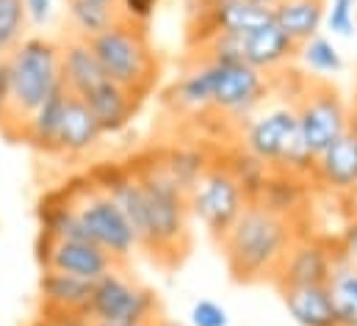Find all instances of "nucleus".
<instances>
[{
    "label": "nucleus",
    "instance_id": "f257e3e1",
    "mask_svg": "<svg viewBox=\"0 0 357 326\" xmlns=\"http://www.w3.org/2000/svg\"><path fill=\"white\" fill-rule=\"evenodd\" d=\"M296 222L274 216L258 202H250L236 224L219 238L222 257L236 282H274L282 260L299 238Z\"/></svg>",
    "mask_w": 357,
    "mask_h": 326
},
{
    "label": "nucleus",
    "instance_id": "f03ea898",
    "mask_svg": "<svg viewBox=\"0 0 357 326\" xmlns=\"http://www.w3.org/2000/svg\"><path fill=\"white\" fill-rule=\"evenodd\" d=\"M136 171L144 202H147V227H150V246L147 254L161 265H178L185 257L191 233H188V199L167 174L161 155H142L130 161Z\"/></svg>",
    "mask_w": 357,
    "mask_h": 326
},
{
    "label": "nucleus",
    "instance_id": "7ed1b4c3",
    "mask_svg": "<svg viewBox=\"0 0 357 326\" xmlns=\"http://www.w3.org/2000/svg\"><path fill=\"white\" fill-rule=\"evenodd\" d=\"M11 75V122L3 130L6 139L17 141L22 122L61 86V47L47 36H25L8 56Z\"/></svg>",
    "mask_w": 357,
    "mask_h": 326
},
{
    "label": "nucleus",
    "instance_id": "20e7f679",
    "mask_svg": "<svg viewBox=\"0 0 357 326\" xmlns=\"http://www.w3.org/2000/svg\"><path fill=\"white\" fill-rule=\"evenodd\" d=\"M89 45L102 72L116 86H122L142 102L150 97V91L158 83L161 64H158V56L150 45V33L144 25L119 20L114 28L89 39Z\"/></svg>",
    "mask_w": 357,
    "mask_h": 326
},
{
    "label": "nucleus",
    "instance_id": "39448f33",
    "mask_svg": "<svg viewBox=\"0 0 357 326\" xmlns=\"http://www.w3.org/2000/svg\"><path fill=\"white\" fill-rule=\"evenodd\" d=\"M64 188H67V196H70L75 213L81 216V222L86 227L91 244L105 249L119 265H125L130 260V254L139 249V241H136V233L128 224L122 208L105 191H100L86 174L81 180H73Z\"/></svg>",
    "mask_w": 357,
    "mask_h": 326
},
{
    "label": "nucleus",
    "instance_id": "423d86ee",
    "mask_svg": "<svg viewBox=\"0 0 357 326\" xmlns=\"http://www.w3.org/2000/svg\"><path fill=\"white\" fill-rule=\"evenodd\" d=\"M94 326H142L158 321L155 293L133 279L125 265H116L91 285L89 307L84 313Z\"/></svg>",
    "mask_w": 357,
    "mask_h": 326
},
{
    "label": "nucleus",
    "instance_id": "0eeeda50",
    "mask_svg": "<svg viewBox=\"0 0 357 326\" xmlns=\"http://www.w3.org/2000/svg\"><path fill=\"white\" fill-rule=\"evenodd\" d=\"M294 111L296 127L316 155L349 133V102L330 83H305L294 97Z\"/></svg>",
    "mask_w": 357,
    "mask_h": 326
},
{
    "label": "nucleus",
    "instance_id": "6e6552de",
    "mask_svg": "<svg viewBox=\"0 0 357 326\" xmlns=\"http://www.w3.org/2000/svg\"><path fill=\"white\" fill-rule=\"evenodd\" d=\"M188 213L219 241L250 205L241 185L225 169V163H211V169L197 180V185L185 194Z\"/></svg>",
    "mask_w": 357,
    "mask_h": 326
},
{
    "label": "nucleus",
    "instance_id": "1a4fd4ad",
    "mask_svg": "<svg viewBox=\"0 0 357 326\" xmlns=\"http://www.w3.org/2000/svg\"><path fill=\"white\" fill-rule=\"evenodd\" d=\"M268 75L250 64H213V102L211 114L227 122H247L268 100Z\"/></svg>",
    "mask_w": 357,
    "mask_h": 326
},
{
    "label": "nucleus",
    "instance_id": "9d476101",
    "mask_svg": "<svg viewBox=\"0 0 357 326\" xmlns=\"http://www.w3.org/2000/svg\"><path fill=\"white\" fill-rule=\"evenodd\" d=\"M296 111L294 102L282 105H266L258 108L244 125H241V147L252 153L258 161L274 169L277 158L282 155L285 144L296 136Z\"/></svg>",
    "mask_w": 357,
    "mask_h": 326
},
{
    "label": "nucleus",
    "instance_id": "9b49d317",
    "mask_svg": "<svg viewBox=\"0 0 357 326\" xmlns=\"http://www.w3.org/2000/svg\"><path fill=\"white\" fill-rule=\"evenodd\" d=\"M36 257L42 268H53L86 282H97L100 277H105L108 271H114L119 263L97 244L91 241H50V238H39L36 246Z\"/></svg>",
    "mask_w": 357,
    "mask_h": 326
},
{
    "label": "nucleus",
    "instance_id": "f8f14e48",
    "mask_svg": "<svg viewBox=\"0 0 357 326\" xmlns=\"http://www.w3.org/2000/svg\"><path fill=\"white\" fill-rule=\"evenodd\" d=\"M338 246H330L319 238H296L288 257L282 260L274 285L294 288V285H327L335 265H338Z\"/></svg>",
    "mask_w": 357,
    "mask_h": 326
},
{
    "label": "nucleus",
    "instance_id": "ddd939ff",
    "mask_svg": "<svg viewBox=\"0 0 357 326\" xmlns=\"http://www.w3.org/2000/svg\"><path fill=\"white\" fill-rule=\"evenodd\" d=\"M271 22V8L250 0H202L197 14V28H205L199 47L216 33L244 36L261 25Z\"/></svg>",
    "mask_w": 357,
    "mask_h": 326
},
{
    "label": "nucleus",
    "instance_id": "4468645a",
    "mask_svg": "<svg viewBox=\"0 0 357 326\" xmlns=\"http://www.w3.org/2000/svg\"><path fill=\"white\" fill-rule=\"evenodd\" d=\"M59 47H61V86L73 97L84 100L94 88H100L105 81H111L102 72V67H100V61H97V56H94V50H91L86 39L67 33V36H61Z\"/></svg>",
    "mask_w": 357,
    "mask_h": 326
},
{
    "label": "nucleus",
    "instance_id": "2eb2a0df",
    "mask_svg": "<svg viewBox=\"0 0 357 326\" xmlns=\"http://www.w3.org/2000/svg\"><path fill=\"white\" fill-rule=\"evenodd\" d=\"M102 127L94 119L89 105L81 97H67V108L61 116V130L56 141V155L61 158H86L102 141Z\"/></svg>",
    "mask_w": 357,
    "mask_h": 326
},
{
    "label": "nucleus",
    "instance_id": "dca6fc26",
    "mask_svg": "<svg viewBox=\"0 0 357 326\" xmlns=\"http://www.w3.org/2000/svg\"><path fill=\"white\" fill-rule=\"evenodd\" d=\"M299 47L274 25L266 22L250 33H244V64L255 67L264 75H274L285 70L296 59Z\"/></svg>",
    "mask_w": 357,
    "mask_h": 326
},
{
    "label": "nucleus",
    "instance_id": "f3484780",
    "mask_svg": "<svg viewBox=\"0 0 357 326\" xmlns=\"http://www.w3.org/2000/svg\"><path fill=\"white\" fill-rule=\"evenodd\" d=\"M313 183L335 194H349L357 188V139L344 133L324 153L316 155Z\"/></svg>",
    "mask_w": 357,
    "mask_h": 326
},
{
    "label": "nucleus",
    "instance_id": "a211bd4d",
    "mask_svg": "<svg viewBox=\"0 0 357 326\" xmlns=\"http://www.w3.org/2000/svg\"><path fill=\"white\" fill-rule=\"evenodd\" d=\"M277 290L288 318L296 326H341L327 285H294Z\"/></svg>",
    "mask_w": 357,
    "mask_h": 326
},
{
    "label": "nucleus",
    "instance_id": "6ab92c4d",
    "mask_svg": "<svg viewBox=\"0 0 357 326\" xmlns=\"http://www.w3.org/2000/svg\"><path fill=\"white\" fill-rule=\"evenodd\" d=\"M67 97L70 91L64 86H59L20 127L17 141L28 144L31 150L42 153V155H56V141H59V130H61V116L67 108Z\"/></svg>",
    "mask_w": 357,
    "mask_h": 326
},
{
    "label": "nucleus",
    "instance_id": "aec40b11",
    "mask_svg": "<svg viewBox=\"0 0 357 326\" xmlns=\"http://www.w3.org/2000/svg\"><path fill=\"white\" fill-rule=\"evenodd\" d=\"M36 219H39V238H50V241H89L86 227L81 222V216L75 213L67 188H56L50 194H45L39 199L36 208Z\"/></svg>",
    "mask_w": 357,
    "mask_h": 326
},
{
    "label": "nucleus",
    "instance_id": "412c9836",
    "mask_svg": "<svg viewBox=\"0 0 357 326\" xmlns=\"http://www.w3.org/2000/svg\"><path fill=\"white\" fill-rule=\"evenodd\" d=\"M84 102L89 105V111L100 122L105 136H119L133 122V116L139 114V105H142V100H136L130 91H125L114 81H105L100 88H94L91 94L84 97Z\"/></svg>",
    "mask_w": 357,
    "mask_h": 326
},
{
    "label": "nucleus",
    "instance_id": "4be33fe9",
    "mask_svg": "<svg viewBox=\"0 0 357 326\" xmlns=\"http://www.w3.org/2000/svg\"><path fill=\"white\" fill-rule=\"evenodd\" d=\"M91 285L86 279L53 271V268H42L39 277V302L45 313H75L84 316L89 307Z\"/></svg>",
    "mask_w": 357,
    "mask_h": 326
},
{
    "label": "nucleus",
    "instance_id": "5701e85b",
    "mask_svg": "<svg viewBox=\"0 0 357 326\" xmlns=\"http://www.w3.org/2000/svg\"><path fill=\"white\" fill-rule=\"evenodd\" d=\"M327 0H280L271 8V22L299 47L324 28Z\"/></svg>",
    "mask_w": 357,
    "mask_h": 326
},
{
    "label": "nucleus",
    "instance_id": "b1692460",
    "mask_svg": "<svg viewBox=\"0 0 357 326\" xmlns=\"http://www.w3.org/2000/svg\"><path fill=\"white\" fill-rule=\"evenodd\" d=\"M307 185H310V180H302V177H294L285 171H268L264 191L258 196V205H264L274 216H282V219L299 224V219L307 208V194H310Z\"/></svg>",
    "mask_w": 357,
    "mask_h": 326
},
{
    "label": "nucleus",
    "instance_id": "393cba45",
    "mask_svg": "<svg viewBox=\"0 0 357 326\" xmlns=\"http://www.w3.org/2000/svg\"><path fill=\"white\" fill-rule=\"evenodd\" d=\"M169 102H172L175 111H183V114H211V102H213V64L199 59L172 86Z\"/></svg>",
    "mask_w": 357,
    "mask_h": 326
},
{
    "label": "nucleus",
    "instance_id": "a878e982",
    "mask_svg": "<svg viewBox=\"0 0 357 326\" xmlns=\"http://www.w3.org/2000/svg\"><path fill=\"white\" fill-rule=\"evenodd\" d=\"M161 155V163L167 169V174L172 177V183L178 185L180 191H191L197 185V180L211 169V155L205 147L199 144H180V147H169Z\"/></svg>",
    "mask_w": 357,
    "mask_h": 326
},
{
    "label": "nucleus",
    "instance_id": "bb28decb",
    "mask_svg": "<svg viewBox=\"0 0 357 326\" xmlns=\"http://www.w3.org/2000/svg\"><path fill=\"white\" fill-rule=\"evenodd\" d=\"M67 3V22H70V33L81 36V39H94L102 31L114 28L122 14L116 6H102V3H91V0H64Z\"/></svg>",
    "mask_w": 357,
    "mask_h": 326
},
{
    "label": "nucleus",
    "instance_id": "cd10ccee",
    "mask_svg": "<svg viewBox=\"0 0 357 326\" xmlns=\"http://www.w3.org/2000/svg\"><path fill=\"white\" fill-rule=\"evenodd\" d=\"M225 169L233 174V180L241 185V191H244V196L250 199V202H258V196H261V191H264V183H266L268 177V169L264 161H258L252 153H247L244 147H236L233 153H227L225 158Z\"/></svg>",
    "mask_w": 357,
    "mask_h": 326
},
{
    "label": "nucleus",
    "instance_id": "c85d7f7f",
    "mask_svg": "<svg viewBox=\"0 0 357 326\" xmlns=\"http://www.w3.org/2000/svg\"><path fill=\"white\" fill-rule=\"evenodd\" d=\"M341 326H357V268L338 257V265L327 282Z\"/></svg>",
    "mask_w": 357,
    "mask_h": 326
},
{
    "label": "nucleus",
    "instance_id": "c756f323",
    "mask_svg": "<svg viewBox=\"0 0 357 326\" xmlns=\"http://www.w3.org/2000/svg\"><path fill=\"white\" fill-rule=\"evenodd\" d=\"M296 59H302V64L310 70V72H319V75H338L344 70V56L341 50L327 39V36H313L310 42L299 45V53Z\"/></svg>",
    "mask_w": 357,
    "mask_h": 326
},
{
    "label": "nucleus",
    "instance_id": "7c9ffc66",
    "mask_svg": "<svg viewBox=\"0 0 357 326\" xmlns=\"http://www.w3.org/2000/svg\"><path fill=\"white\" fill-rule=\"evenodd\" d=\"M25 0H0V59H6L28 36Z\"/></svg>",
    "mask_w": 357,
    "mask_h": 326
},
{
    "label": "nucleus",
    "instance_id": "2f4dec72",
    "mask_svg": "<svg viewBox=\"0 0 357 326\" xmlns=\"http://www.w3.org/2000/svg\"><path fill=\"white\" fill-rule=\"evenodd\" d=\"M324 25L333 31V36L352 39V36H355V31H357L355 0H327Z\"/></svg>",
    "mask_w": 357,
    "mask_h": 326
},
{
    "label": "nucleus",
    "instance_id": "473e14b6",
    "mask_svg": "<svg viewBox=\"0 0 357 326\" xmlns=\"http://www.w3.org/2000/svg\"><path fill=\"white\" fill-rule=\"evenodd\" d=\"M191 324L188 326H230V316L222 304L211 302V299H199L191 307Z\"/></svg>",
    "mask_w": 357,
    "mask_h": 326
},
{
    "label": "nucleus",
    "instance_id": "72a5a7b5",
    "mask_svg": "<svg viewBox=\"0 0 357 326\" xmlns=\"http://www.w3.org/2000/svg\"><path fill=\"white\" fill-rule=\"evenodd\" d=\"M161 0H119V14L122 20L128 22H136V25H147L155 14Z\"/></svg>",
    "mask_w": 357,
    "mask_h": 326
},
{
    "label": "nucleus",
    "instance_id": "f704fd0d",
    "mask_svg": "<svg viewBox=\"0 0 357 326\" xmlns=\"http://www.w3.org/2000/svg\"><path fill=\"white\" fill-rule=\"evenodd\" d=\"M11 122V75L8 61L0 59V130H6Z\"/></svg>",
    "mask_w": 357,
    "mask_h": 326
},
{
    "label": "nucleus",
    "instance_id": "c9c22d12",
    "mask_svg": "<svg viewBox=\"0 0 357 326\" xmlns=\"http://www.w3.org/2000/svg\"><path fill=\"white\" fill-rule=\"evenodd\" d=\"M53 6H56V0H25L28 25H33V28L47 25L50 17H53Z\"/></svg>",
    "mask_w": 357,
    "mask_h": 326
},
{
    "label": "nucleus",
    "instance_id": "e433bc0d",
    "mask_svg": "<svg viewBox=\"0 0 357 326\" xmlns=\"http://www.w3.org/2000/svg\"><path fill=\"white\" fill-rule=\"evenodd\" d=\"M338 254L347 265L357 268V216L347 224L344 235H341V244H338Z\"/></svg>",
    "mask_w": 357,
    "mask_h": 326
},
{
    "label": "nucleus",
    "instance_id": "4c0bfd02",
    "mask_svg": "<svg viewBox=\"0 0 357 326\" xmlns=\"http://www.w3.org/2000/svg\"><path fill=\"white\" fill-rule=\"evenodd\" d=\"M33 326H94L86 316H75V313H45Z\"/></svg>",
    "mask_w": 357,
    "mask_h": 326
},
{
    "label": "nucleus",
    "instance_id": "58836bf2",
    "mask_svg": "<svg viewBox=\"0 0 357 326\" xmlns=\"http://www.w3.org/2000/svg\"><path fill=\"white\" fill-rule=\"evenodd\" d=\"M349 133L357 139V91H355V100L349 102Z\"/></svg>",
    "mask_w": 357,
    "mask_h": 326
},
{
    "label": "nucleus",
    "instance_id": "ea45409f",
    "mask_svg": "<svg viewBox=\"0 0 357 326\" xmlns=\"http://www.w3.org/2000/svg\"><path fill=\"white\" fill-rule=\"evenodd\" d=\"M155 326H185V324H180V321H169V318H158Z\"/></svg>",
    "mask_w": 357,
    "mask_h": 326
},
{
    "label": "nucleus",
    "instance_id": "a19ab883",
    "mask_svg": "<svg viewBox=\"0 0 357 326\" xmlns=\"http://www.w3.org/2000/svg\"><path fill=\"white\" fill-rule=\"evenodd\" d=\"M250 3H258V6H266V8H274L280 0H250Z\"/></svg>",
    "mask_w": 357,
    "mask_h": 326
},
{
    "label": "nucleus",
    "instance_id": "79ce46f5",
    "mask_svg": "<svg viewBox=\"0 0 357 326\" xmlns=\"http://www.w3.org/2000/svg\"><path fill=\"white\" fill-rule=\"evenodd\" d=\"M91 3H102V6H116L119 8V0H91Z\"/></svg>",
    "mask_w": 357,
    "mask_h": 326
},
{
    "label": "nucleus",
    "instance_id": "37998d69",
    "mask_svg": "<svg viewBox=\"0 0 357 326\" xmlns=\"http://www.w3.org/2000/svg\"><path fill=\"white\" fill-rule=\"evenodd\" d=\"M355 17H357V0H355Z\"/></svg>",
    "mask_w": 357,
    "mask_h": 326
},
{
    "label": "nucleus",
    "instance_id": "c03bdc74",
    "mask_svg": "<svg viewBox=\"0 0 357 326\" xmlns=\"http://www.w3.org/2000/svg\"><path fill=\"white\" fill-rule=\"evenodd\" d=\"M142 326H155V324H142Z\"/></svg>",
    "mask_w": 357,
    "mask_h": 326
}]
</instances>
